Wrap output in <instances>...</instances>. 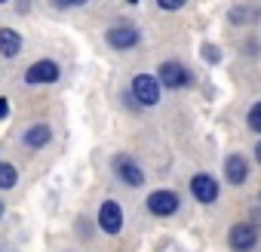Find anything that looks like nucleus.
<instances>
[{
    "label": "nucleus",
    "mask_w": 261,
    "mask_h": 252,
    "mask_svg": "<svg viewBox=\"0 0 261 252\" xmlns=\"http://www.w3.org/2000/svg\"><path fill=\"white\" fill-rule=\"evenodd\" d=\"M133 95H136L139 105L154 108L160 102V80L154 74H136L133 77Z\"/></svg>",
    "instance_id": "nucleus-1"
},
{
    "label": "nucleus",
    "mask_w": 261,
    "mask_h": 252,
    "mask_svg": "<svg viewBox=\"0 0 261 252\" xmlns=\"http://www.w3.org/2000/svg\"><path fill=\"white\" fill-rule=\"evenodd\" d=\"M111 166H114V175L123 182V185H129V188H139L142 182H145V172H142V166L129 157V154H117L114 160H111Z\"/></svg>",
    "instance_id": "nucleus-2"
},
{
    "label": "nucleus",
    "mask_w": 261,
    "mask_h": 252,
    "mask_svg": "<svg viewBox=\"0 0 261 252\" xmlns=\"http://www.w3.org/2000/svg\"><path fill=\"white\" fill-rule=\"evenodd\" d=\"M157 80H160L163 86H169V89H181V86L191 83V71H188L181 62H163V65L157 68Z\"/></svg>",
    "instance_id": "nucleus-3"
},
{
    "label": "nucleus",
    "mask_w": 261,
    "mask_h": 252,
    "mask_svg": "<svg viewBox=\"0 0 261 252\" xmlns=\"http://www.w3.org/2000/svg\"><path fill=\"white\" fill-rule=\"evenodd\" d=\"M227 243H230V249L233 252H252L255 246H258V228L255 224H233L230 228V234H227Z\"/></svg>",
    "instance_id": "nucleus-4"
},
{
    "label": "nucleus",
    "mask_w": 261,
    "mask_h": 252,
    "mask_svg": "<svg viewBox=\"0 0 261 252\" xmlns=\"http://www.w3.org/2000/svg\"><path fill=\"white\" fill-rule=\"evenodd\" d=\"M139 37H142V34H139V28H136V25H126V22H123V25H114V28L108 31V37H105V40H108L114 49L126 53V49H133V46L139 43Z\"/></svg>",
    "instance_id": "nucleus-5"
},
{
    "label": "nucleus",
    "mask_w": 261,
    "mask_h": 252,
    "mask_svg": "<svg viewBox=\"0 0 261 252\" xmlns=\"http://www.w3.org/2000/svg\"><path fill=\"white\" fill-rule=\"evenodd\" d=\"M56 80H59V65L49 62V59H40V62H34V65L25 71V83H31V86L56 83Z\"/></svg>",
    "instance_id": "nucleus-6"
},
{
    "label": "nucleus",
    "mask_w": 261,
    "mask_h": 252,
    "mask_svg": "<svg viewBox=\"0 0 261 252\" xmlns=\"http://www.w3.org/2000/svg\"><path fill=\"white\" fill-rule=\"evenodd\" d=\"M191 194H194V200H200V203H215V200H218V182H215L209 172H197V175L191 179Z\"/></svg>",
    "instance_id": "nucleus-7"
},
{
    "label": "nucleus",
    "mask_w": 261,
    "mask_h": 252,
    "mask_svg": "<svg viewBox=\"0 0 261 252\" xmlns=\"http://www.w3.org/2000/svg\"><path fill=\"white\" fill-rule=\"evenodd\" d=\"M98 228L105 234H120L123 231V209H120V203H114V200L101 203V209H98Z\"/></svg>",
    "instance_id": "nucleus-8"
},
{
    "label": "nucleus",
    "mask_w": 261,
    "mask_h": 252,
    "mask_svg": "<svg viewBox=\"0 0 261 252\" xmlns=\"http://www.w3.org/2000/svg\"><path fill=\"white\" fill-rule=\"evenodd\" d=\"M178 203H181L178 194H175V191H163V188L148 197V209H151L154 215H160V218H163V215H172V212L178 209Z\"/></svg>",
    "instance_id": "nucleus-9"
},
{
    "label": "nucleus",
    "mask_w": 261,
    "mask_h": 252,
    "mask_svg": "<svg viewBox=\"0 0 261 252\" xmlns=\"http://www.w3.org/2000/svg\"><path fill=\"white\" fill-rule=\"evenodd\" d=\"M224 175H227L230 185H243V182L249 179V163H246V157H243V154H230V157L224 160Z\"/></svg>",
    "instance_id": "nucleus-10"
},
{
    "label": "nucleus",
    "mask_w": 261,
    "mask_h": 252,
    "mask_svg": "<svg viewBox=\"0 0 261 252\" xmlns=\"http://www.w3.org/2000/svg\"><path fill=\"white\" fill-rule=\"evenodd\" d=\"M22 53V34L16 28H0V56L16 59Z\"/></svg>",
    "instance_id": "nucleus-11"
},
{
    "label": "nucleus",
    "mask_w": 261,
    "mask_h": 252,
    "mask_svg": "<svg viewBox=\"0 0 261 252\" xmlns=\"http://www.w3.org/2000/svg\"><path fill=\"white\" fill-rule=\"evenodd\" d=\"M49 139H53V130L46 123H34L31 130L25 133V145L28 148H43V145H49Z\"/></svg>",
    "instance_id": "nucleus-12"
},
{
    "label": "nucleus",
    "mask_w": 261,
    "mask_h": 252,
    "mask_svg": "<svg viewBox=\"0 0 261 252\" xmlns=\"http://www.w3.org/2000/svg\"><path fill=\"white\" fill-rule=\"evenodd\" d=\"M16 182H19V169L13 163H7V160H0V191L16 188Z\"/></svg>",
    "instance_id": "nucleus-13"
},
{
    "label": "nucleus",
    "mask_w": 261,
    "mask_h": 252,
    "mask_svg": "<svg viewBox=\"0 0 261 252\" xmlns=\"http://www.w3.org/2000/svg\"><path fill=\"white\" fill-rule=\"evenodd\" d=\"M246 123H249V130L261 133V102H255V105L249 108V114H246Z\"/></svg>",
    "instance_id": "nucleus-14"
},
{
    "label": "nucleus",
    "mask_w": 261,
    "mask_h": 252,
    "mask_svg": "<svg viewBox=\"0 0 261 252\" xmlns=\"http://www.w3.org/2000/svg\"><path fill=\"white\" fill-rule=\"evenodd\" d=\"M203 59H206V62H212V65H215V62H221V53H218V46L206 43V46H203Z\"/></svg>",
    "instance_id": "nucleus-15"
},
{
    "label": "nucleus",
    "mask_w": 261,
    "mask_h": 252,
    "mask_svg": "<svg viewBox=\"0 0 261 252\" xmlns=\"http://www.w3.org/2000/svg\"><path fill=\"white\" fill-rule=\"evenodd\" d=\"M157 4H160V10H169V13H175V10H181V7L188 4V0H157Z\"/></svg>",
    "instance_id": "nucleus-16"
},
{
    "label": "nucleus",
    "mask_w": 261,
    "mask_h": 252,
    "mask_svg": "<svg viewBox=\"0 0 261 252\" xmlns=\"http://www.w3.org/2000/svg\"><path fill=\"white\" fill-rule=\"evenodd\" d=\"M7 114H10V102H7V98H0V120H4Z\"/></svg>",
    "instance_id": "nucleus-17"
},
{
    "label": "nucleus",
    "mask_w": 261,
    "mask_h": 252,
    "mask_svg": "<svg viewBox=\"0 0 261 252\" xmlns=\"http://www.w3.org/2000/svg\"><path fill=\"white\" fill-rule=\"evenodd\" d=\"M65 7H83V4H89V0H62Z\"/></svg>",
    "instance_id": "nucleus-18"
},
{
    "label": "nucleus",
    "mask_w": 261,
    "mask_h": 252,
    "mask_svg": "<svg viewBox=\"0 0 261 252\" xmlns=\"http://www.w3.org/2000/svg\"><path fill=\"white\" fill-rule=\"evenodd\" d=\"M255 160H258V163H261V142H258V145H255Z\"/></svg>",
    "instance_id": "nucleus-19"
},
{
    "label": "nucleus",
    "mask_w": 261,
    "mask_h": 252,
    "mask_svg": "<svg viewBox=\"0 0 261 252\" xmlns=\"http://www.w3.org/2000/svg\"><path fill=\"white\" fill-rule=\"evenodd\" d=\"M0 218H4V200H0Z\"/></svg>",
    "instance_id": "nucleus-20"
},
{
    "label": "nucleus",
    "mask_w": 261,
    "mask_h": 252,
    "mask_svg": "<svg viewBox=\"0 0 261 252\" xmlns=\"http://www.w3.org/2000/svg\"><path fill=\"white\" fill-rule=\"evenodd\" d=\"M0 4H10V0H0Z\"/></svg>",
    "instance_id": "nucleus-21"
},
{
    "label": "nucleus",
    "mask_w": 261,
    "mask_h": 252,
    "mask_svg": "<svg viewBox=\"0 0 261 252\" xmlns=\"http://www.w3.org/2000/svg\"><path fill=\"white\" fill-rule=\"evenodd\" d=\"M129 4H136V0H129Z\"/></svg>",
    "instance_id": "nucleus-22"
}]
</instances>
